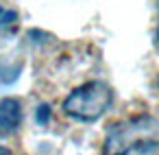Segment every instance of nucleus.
Segmentation results:
<instances>
[{"label":"nucleus","instance_id":"1a4fd4ad","mask_svg":"<svg viewBox=\"0 0 159 155\" xmlns=\"http://www.w3.org/2000/svg\"><path fill=\"white\" fill-rule=\"evenodd\" d=\"M0 33H2V31H0Z\"/></svg>","mask_w":159,"mask_h":155},{"label":"nucleus","instance_id":"f257e3e1","mask_svg":"<svg viewBox=\"0 0 159 155\" xmlns=\"http://www.w3.org/2000/svg\"><path fill=\"white\" fill-rule=\"evenodd\" d=\"M105 153H157L159 151V120L152 116H137L116 122L105 138Z\"/></svg>","mask_w":159,"mask_h":155},{"label":"nucleus","instance_id":"7ed1b4c3","mask_svg":"<svg viewBox=\"0 0 159 155\" xmlns=\"http://www.w3.org/2000/svg\"><path fill=\"white\" fill-rule=\"evenodd\" d=\"M22 103L18 98H2L0 101V133L11 135L22 124Z\"/></svg>","mask_w":159,"mask_h":155},{"label":"nucleus","instance_id":"39448f33","mask_svg":"<svg viewBox=\"0 0 159 155\" xmlns=\"http://www.w3.org/2000/svg\"><path fill=\"white\" fill-rule=\"evenodd\" d=\"M18 26V13L11 11V9H5L0 7V31H16Z\"/></svg>","mask_w":159,"mask_h":155},{"label":"nucleus","instance_id":"423d86ee","mask_svg":"<svg viewBox=\"0 0 159 155\" xmlns=\"http://www.w3.org/2000/svg\"><path fill=\"white\" fill-rule=\"evenodd\" d=\"M50 118H52L50 105H48V103L37 105V109H35V120H37V124H39V127H46V124L50 122Z\"/></svg>","mask_w":159,"mask_h":155},{"label":"nucleus","instance_id":"f03ea898","mask_svg":"<svg viewBox=\"0 0 159 155\" xmlns=\"http://www.w3.org/2000/svg\"><path fill=\"white\" fill-rule=\"evenodd\" d=\"M113 103V90L105 81H89L70 92L63 101V114L76 122L100 120Z\"/></svg>","mask_w":159,"mask_h":155},{"label":"nucleus","instance_id":"0eeeda50","mask_svg":"<svg viewBox=\"0 0 159 155\" xmlns=\"http://www.w3.org/2000/svg\"><path fill=\"white\" fill-rule=\"evenodd\" d=\"M0 153H2V155H9V153H11V151H9V148H7V146H0Z\"/></svg>","mask_w":159,"mask_h":155},{"label":"nucleus","instance_id":"20e7f679","mask_svg":"<svg viewBox=\"0 0 159 155\" xmlns=\"http://www.w3.org/2000/svg\"><path fill=\"white\" fill-rule=\"evenodd\" d=\"M22 72V63L18 66H9V63H0V85H11L18 81Z\"/></svg>","mask_w":159,"mask_h":155},{"label":"nucleus","instance_id":"6e6552de","mask_svg":"<svg viewBox=\"0 0 159 155\" xmlns=\"http://www.w3.org/2000/svg\"><path fill=\"white\" fill-rule=\"evenodd\" d=\"M155 40H157V46H159V26H157V33H155Z\"/></svg>","mask_w":159,"mask_h":155}]
</instances>
